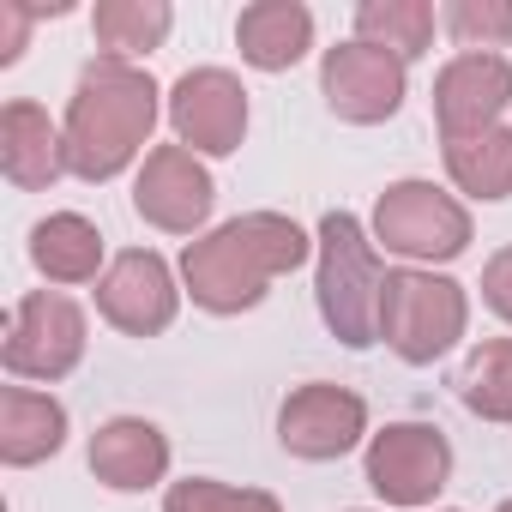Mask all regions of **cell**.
Returning a JSON list of instances; mask_svg holds the SVG:
<instances>
[{
	"label": "cell",
	"instance_id": "obj_6",
	"mask_svg": "<svg viewBox=\"0 0 512 512\" xmlns=\"http://www.w3.org/2000/svg\"><path fill=\"white\" fill-rule=\"evenodd\" d=\"M85 356V314L79 302L37 290L13 308L7 320V344H0V362L19 380H67Z\"/></svg>",
	"mask_w": 512,
	"mask_h": 512
},
{
	"label": "cell",
	"instance_id": "obj_21",
	"mask_svg": "<svg viewBox=\"0 0 512 512\" xmlns=\"http://www.w3.org/2000/svg\"><path fill=\"white\" fill-rule=\"evenodd\" d=\"M458 398L482 422H512V338H488L464 356Z\"/></svg>",
	"mask_w": 512,
	"mask_h": 512
},
{
	"label": "cell",
	"instance_id": "obj_22",
	"mask_svg": "<svg viewBox=\"0 0 512 512\" xmlns=\"http://www.w3.org/2000/svg\"><path fill=\"white\" fill-rule=\"evenodd\" d=\"M169 25H175V13L163 7V0H103V7L91 13L97 43H103L109 55H121V61L157 49V43L169 37Z\"/></svg>",
	"mask_w": 512,
	"mask_h": 512
},
{
	"label": "cell",
	"instance_id": "obj_10",
	"mask_svg": "<svg viewBox=\"0 0 512 512\" xmlns=\"http://www.w3.org/2000/svg\"><path fill=\"white\" fill-rule=\"evenodd\" d=\"M362 434H368V404H362L356 392H344V386H326V380L296 386V392L284 398V410H278V440H284V452H296V458H308V464L344 458Z\"/></svg>",
	"mask_w": 512,
	"mask_h": 512
},
{
	"label": "cell",
	"instance_id": "obj_14",
	"mask_svg": "<svg viewBox=\"0 0 512 512\" xmlns=\"http://www.w3.org/2000/svg\"><path fill=\"white\" fill-rule=\"evenodd\" d=\"M0 169L25 193L55 187L61 175H73L67 169V133L37 103H7L0 109Z\"/></svg>",
	"mask_w": 512,
	"mask_h": 512
},
{
	"label": "cell",
	"instance_id": "obj_1",
	"mask_svg": "<svg viewBox=\"0 0 512 512\" xmlns=\"http://www.w3.org/2000/svg\"><path fill=\"white\" fill-rule=\"evenodd\" d=\"M308 247L314 241L290 217L247 211V217H229L223 229H211L205 241H193L181 253V278L205 314H241L253 302H266L272 278L296 272L308 260Z\"/></svg>",
	"mask_w": 512,
	"mask_h": 512
},
{
	"label": "cell",
	"instance_id": "obj_7",
	"mask_svg": "<svg viewBox=\"0 0 512 512\" xmlns=\"http://www.w3.org/2000/svg\"><path fill=\"white\" fill-rule=\"evenodd\" d=\"M452 476V446L434 422H392L368 440V488L386 506H428Z\"/></svg>",
	"mask_w": 512,
	"mask_h": 512
},
{
	"label": "cell",
	"instance_id": "obj_8",
	"mask_svg": "<svg viewBox=\"0 0 512 512\" xmlns=\"http://www.w3.org/2000/svg\"><path fill=\"white\" fill-rule=\"evenodd\" d=\"M320 91L338 121H356V127L392 121L404 103V61L374 43H338L320 61Z\"/></svg>",
	"mask_w": 512,
	"mask_h": 512
},
{
	"label": "cell",
	"instance_id": "obj_24",
	"mask_svg": "<svg viewBox=\"0 0 512 512\" xmlns=\"http://www.w3.org/2000/svg\"><path fill=\"white\" fill-rule=\"evenodd\" d=\"M163 512H284V506L266 488H223L211 476H187V482H169Z\"/></svg>",
	"mask_w": 512,
	"mask_h": 512
},
{
	"label": "cell",
	"instance_id": "obj_12",
	"mask_svg": "<svg viewBox=\"0 0 512 512\" xmlns=\"http://www.w3.org/2000/svg\"><path fill=\"white\" fill-rule=\"evenodd\" d=\"M211 199H217V187L187 145H157L133 181V211L169 235H193L211 217Z\"/></svg>",
	"mask_w": 512,
	"mask_h": 512
},
{
	"label": "cell",
	"instance_id": "obj_17",
	"mask_svg": "<svg viewBox=\"0 0 512 512\" xmlns=\"http://www.w3.org/2000/svg\"><path fill=\"white\" fill-rule=\"evenodd\" d=\"M67 440V410L49 398V392H31V386H7L0 392V458L7 464H43L55 458Z\"/></svg>",
	"mask_w": 512,
	"mask_h": 512
},
{
	"label": "cell",
	"instance_id": "obj_23",
	"mask_svg": "<svg viewBox=\"0 0 512 512\" xmlns=\"http://www.w3.org/2000/svg\"><path fill=\"white\" fill-rule=\"evenodd\" d=\"M446 31L464 55H494L500 43H512V0H452Z\"/></svg>",
	"mask_w": 512,
	"mask_h": 512
},
{
	"label": "cell",
	"instance_id": "obj_26",
	"mask_svg": "<svg viewBox=\"0 0 512 512\" xmlns=\"http://www.w3.org/2000/svg\"><path fill=\"white\" fill-rule=\"evenodd\" d=\"M482 302L512 326V247H500L494 260L482 266Z\"/></svg>",
	"mask_w": 512,
	"mask_h": 512
},
{
	"label": "cell",
	"instance_id": "obj_2",
	"mask_svg": "<svg viewBox=\"0 0 512 512\" xmlns=\"http://www.w3.org/2000/svg\"><path fill=\"white\" fill-rule=\"evenodd\" d=\"M157 127V85L121 55H97L67 103V169L79 181H115Z\"/></svg>",
	"mask_w": 512,
	"mask_h": 512
},
{
	"label": "cell",
	"instance_id": "obj_13",
	"mask_svg": "<svg viewBox=\"0 0 512 512\" xmlns=\"http://www.w3.org/2000/svg\"><path fill=\"white\" fill-rule=\"evenodd\" d=\"M175 278H169V266L157 260L151 247H127L121 260L97 278V308H103V320L109 326H121L127 338H151V332H163L169 320H175Z\"/></svg>",
	"mask_w": 512,
	"mask_h": 512
},
{
	"label": "cell",
	"instance_id": "obj_4",
	"mask_svg": "<svg viewBox=\"0 0 512 512\" xmlns=\"http://www.w3.org/2000/svg\"><path fill=\"white\" fill-rule=\"evenodd\" d=\"M464 290L452 278H434V272H386L380 284V338L410 362V368H428L434 356H446L458 338H464Z\"/></svg>",
	"mask_w": 512,
	"mask_h": 512
},
{
	"label": "cell",
	"instance_id": "obj_25",
	"mask_svg": "<svg viewBox=\"0 0 512 512\" xmlns=\"http://www.w3.org/2000/svg\"><path fill=\"white\" fill-rule=\"evenodd\" d=\"M31 19H37V7H25V0H0V67H13L25 55Z\"/></svg>",
	"mask_w": 512,
	"mask_h": 512
},
{
	"label": "cell",
	"instance_id": "obj_9",
	"mask_svg": "<svg viewBox=\"0 0 512 512\" xmlns=\"http://www.w3.org/2000/svg\"><path fill=\"white\" fill-rule=\"evenodd\" d=\"M169 121H175V139L187 151L229 157L241 145V133H247V91L223 67H193L169 91Z\"/></svg>",
	"mask_w": 512,
	"mask_h": 512
},
{
	"label": "cell",
	"instance_id": "obj_27",
	"mask_svg": "<svg viewBox=\"0 0 512 512\" xmlns=\"http://www.w3.org/2000/svg\"><path fill=\"white\" fill-rule=\"evenodd\" d=\"M500 512H512V500H500Z\"/></svg>",
	"mask_w": 512,
	"mask_h": 512
},
{
	"label": "cell",
	"instance_id": "obj_18",
	"mask_svg": "<svg viewBox=\"0 0 512 512\" xmlns=\"http://www.w3.org/2000/svg\"><path fill=\"white\" fill-rule=\"evenodd\" d=\"M31 260L49 284H91L103 266V235L79 211H55L31 229Z\"/></svg>",
	"mask_w": 512,
	"mask_h": 512
},
{
	"label": "cell",
	"instance_id": "obj_16",
	"mask_svg": "<svg viewBox=\"0 0 512 512\" xmlns=\"http://www.w3.org/2000/svg\"><path fill=\"white\" fill-rule=\"evenodd\" d=\"M235 43H241L247 67L284 73L314 49V13L302 0H253V7H241V19H235Z\"/></svg>",
	"mask_w": 512,
	"mask_h": 512
},
{
	"label": "cell",
	"instance_id": "obj_5",
	"mask_svg": "<svg viewBox=\"0 0 512 512\" xmlns=\"http://www.w3.org/2000/svg\"><path fill=\"white\" fill-rule=\"evenodd\" d=\"M374 241L398 260H458L470 247V211L434 181H392L374 205Z\"/></svg>",
	"mask_w": 512,
	"mask_h": 512
},
{
	"label": "cell",
	"instance_id": "obj_11",
	"mask_svg": "<svg viewBox=\"0 0 512 512\" xmlns=\"http://www.w3.org/2000/svg\"><path fill=\"white\" fill-rule=\"evenodd\" d=\"M506 103H512V61L506 55H458L434 79V121H440L446 145L500 127Z\"/></svg>",
	"mask_w": 512,
	"mask_h": 512
},
{
	"label": "cell",
	"instance_id": "obj_20",
	"mask_svg": "<svg viewBox=\"0 0 512 512\" xmlns=\"http://www.w3.org/2000/svg\"><path fill=\"white\" fill-rule=\"evenodd\" d=\"M446 175L470 199H506L512 193V127H488L476 139L446 145Z\"/></svg>",
	"mask_w": 512,
	"mask_h": 512
},
{
	"label": "cell",
	"instance_id": "obj_15",
	"mask_svg": "<svg viewBox=\"0 0 512 512\" xmlns=\"http://www.w3.org/2000/svg\"><path fill=\"white\" fill-rule=\"evenodd\" d=\"M91 470L103 488H121V494H139L151 482H163L169 470V440L157 422L145 416H115L91 434Z\"/></svg>",
	"mask_w": 512,
	"mask_h": 512
},
{
	"label": "cell",
	"instance_id": "obj_19",
	"mask_svg": "<svg viewBox=\"0 0 512 512\" xmlns=\"http://www.w3.org/2000/svg\"><path fill=\"white\" fill-rule=\"evenodd\" d=\"M356 43H374L398 61H416L434 43V7L428 0H362L356 7Z\"/></svg>",
	"mask_w": 512,
	"mask_h": 512
},
{
	"label": "cell",
	"instance_id": "obj_3",
	"mask_svg": "<svg viewBox=\"0 0 512 512\" xmlns=\"http://www.w3.org/2000/svg\"><path fill=\"white\" fill-rule=\"evenodd\" d=\"M380 253L362 235V223L350 211H326L320 217V314L332 326L338 344L368 350L380 338Z\"/></svg>",
	"mask_w": 512,
	"mask_h": 512
}]
</instances>
